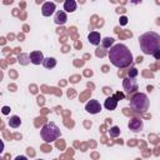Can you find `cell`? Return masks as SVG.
Instances as JSON below:
<instances>
[{"label": "cell", "mask_w": 160, "mask_h": 160, "mask_svg": "<svg viewBox=\"0 0 160 160\" xmlns=\"http://www.w3.org/2000/svg\"><path fill=\"white\" fill-rule=\"evenodd\" d=\"M110 62L118 69L129 68L132 62V54L124 44H114L108 52Z\"/></svg>", "instance_id": "6da1fadb"}, {"label": "cell", "mask_w": 160, "mask_h": 160, "mask_svg": "<svg viewBox=\"0 0 160 160\" xmlns=\"http://www.w3.org/2000/svg\"><path fill=\"white\" fill-rule=\"evenodd\" d=\"M139 45L145 55H152L155 59L160 58V35L155 31H148L139 36Z\"/></svg>", "instance_id": "7a4b0ae2"}, {"label": "cell", "mask_w": 160, "mask_h": 160, "mask_svg": "<svg viewBox=\"0 0 160 160\" xmlns=\"http://www.w3.org/2000/svg\"><path fill=\"white\" fill-rule=\"evenodd\" d=\"M60 135H61V131H60L59 126L52 121L44 124L40 130V136L45 142H52V141L58 140L60 138Z\"/></svg>", "instance_id": "3957f363"}, {"label": "cell", "mask_w": 160, "mask_h": 160, "mask_svg": "<svg viewBox=\"0 0 160 160\" xmlns=\"http://www.w3.org/2000/svg\"><path fill=\"white\" fill-rule=\"evenodd\" d=\"M150 100L144 92H135L130 99V108L136 112H145L149 109Z\"/></svg>", "instance_id": "277c9868"}, {"label": "cell", "mask_w": 160, "mask_h": 160, "mask_svg": "<svg viewBox=\"0 0 160 160\" xmlns=\"http://www.w3.org/2000/svg\"><path fill=\"white\" fill-rule=\"evenodd\" d=\"M122 88L126 91V94L130 95L138 90V81L135 79H131V78H125L122 80Z\"/></svg>", "instance_id": "5b68a950"}, {"label": "cell", "mask_w": 160, "mask_h": 160, "mask_svg": "<svg viewBox=\"0 0 160 160\" xmlns=\"http://www.w3.org/2000/svg\"><path fill=\"white\" fill-rule=\"evenodd\" d=\"M85 110H86L88 112H90V114H98V112L101 111V105H100V102H99L98 100L91 99L90 101L86 102Z\"/></svg>", "instance_id": "8992f818"}, {"label": "cell", "mask_w": 160, "mask_h": 160, "mask_svg": "<svg viewBox=\"0 0 160 160\" xmlns=\"http://www.w3.org/2000/svg\"><path fill=\"white\" fill-rule=\"evenodd\" d=\"M129 129L131 130V131H134V132H139V131H141L142 130V128H144V122H142V120L141 119H139V118H132L130 121H129Z\"/></svg>", "instance_id": "52a82bcc"}, {"label": "cell", "mask_w": 160, "mask_h": 160, "mask_svg": "<svg viewBox=\"0 0 160 160\" xmlns=\"http://www.w3.org/2000/svg\"><path fill=\"white\" fill-rule=\"evenodd\" d=\"M55 9H56L55 2L46 1V2H44L42 6H41V14H42L44 16H51V15L55 12Z\"/></svg>", "instance_id": "ba28073f"}, {"label": "cell", "mask_w": 160, "mask_h": 160, "mask_svg": "<svg viewBox=\"0 0 160 160\" xmlns=\"http://www.w3.org/2000/svg\"><path fill=\"white\" fill-rule=\"evenodd\" d=\"M66 21H68V15H66V12L64 10H59V11L55 12V15H54V22L56 25L62 26V25L66 24Z\"/></svg>", "instance_id": "9c48e42d"}, {"label": "cell", "mask_w": 160, "mask_h": 160, "mask_svg": "<svg viewBox=\"0 0 160 160\" xmlns=\"http://www.w3.org/2000/svg\"><path fill=\"white\" fill-rule=\"evenodd\" d=\"M29 59H30V62H31V64H34V65H40V64H42L44 55H42L41 51L35 50V51H31V52L29 54Z\"/></svg>", "instance_id": "30bf717a"}, {"label": "cell", "mask_w": 160, "mask_h": 160, "mask_svg": "<svg viewBox=\"0 0 160 160\" xmlns=\"http://www.w3.org/2000/svg\"><path fill=\"white\" fill-rule=\"evenodd\" d=\"M88 40H89V42H90L91 45L98 46V45H100V42H101V35H100V32H98V31H91V32L88 35Z\"/></svg>", "instance_id": "8fae6325"}, {"label": "cell", "mask_w": 160, "mask_h": 160, "mask_svg": "<svg viewBox=\"0 0 160 160\" xmlns=\"http://www.w3.org/2000/svg\"><path fill=\"white\" fill-rule=\"evenodd\" d=\"M104 106L106 110H115L118 106V100L114 96H108L104 101Z\"/></svg>", "instance_id": "7c38bea8"}, {"label": "cell", "mask_w": 160, "mask_h": 160, "mask_svg": "<svg viewBox=\"0 0 160 160\" xmlns=\"http://www.w3.org/2000/svg\"><path fill=\"white\" fill-rule=\"evenodd\" d=\"M76 6H78V4L75 0H66L64 2V11L65 12H74L76 10Z\"/></svg>", "instance_id": "4fadbf2b"}, {"label": "cell", "mask_w": 160, "mask_h": 160, "mask_svg": "<svg viewBox=\"0 0 160 160\" xmlns=\"http://www.w3.org/2000/svg\"><path fill=\"white\" fill-rule=\"evenodd\" d=\"M42 66L45 68V69H52V68H55L56 66V59L55 58H44V60H42Z\"/></svg>", "instance_id": "5bb4252c"}, {"label": "cell", "mask_w": 160, "mask_h": 160, "mask_svg": "<svg viewBox=\"0 0 160 160\" xmlns=\"http://www.w3.org/2000/svg\"><path fill=\"white\" fill-rule=\"evenodd\" d=\"M20 125H21V120H20V118H19L18 115H12V116L9 119V126H10V128L16 129V128H19Z\"/></svg>", "instance_id": "9a60e30c"}, {"label": "cell", "mask_w": 160, "mask_h": 160, "mask_svg": "<svg viewBox=\"0 0 160 160\" xmlns=\"http://www.w3.org/2000/svg\"><path fill=\"white\" fill-rule=\"evenodd\" d=\"M112 45H114V39H112V38L106 36V38L101 39V46H102L104 49H109V48H111Z\"/></svg>", "instance_id": "2e32d148"}, {"label": "cell", "mask_w": 160, "mask_h": 160, "mask_svg": "<svg viewBox=\"0 0 160 160\" xmlns=\"http://www.w3.org/2000/svg\"><path fill=\"white\" fill-rule=\"evenodd\" d=\"M120 128L119 126H111L110 128V130H109V135L111 136V138H118L119 135H120Z\"/></svg>", "instance_id": "e0dca14e"}, {"label": "cell", "mask_w": 160, "mask_h": 160, "mask_svg": "<svg viewBox=\"0 0 160 160\" xmlns=\"http://www.w3.org/2000/svg\"><path fill=\"white\" fill-rule=\"evenodd\" d=\"M138 76V70L135 68H130V70L128 71V78H131V79H135Z\"/></svg>", "instance_id": "ac0fdd59"}, {"label": "cell", "mask_w": 160, "mask_h": 160, "mask_svg": "<svg viewBox=\"0 0 160 160\" xmlns=\"http://www.w3.org/2000/svg\"><path fill=\"white\" fill-rule=\"evenodd\" d=\"M9 112H10V108H9V106H4V108H2V114H4V115H8Z\"/></svg>", "instance_id": "d6986e66"}, {"label": "cell", "mask_w": 160, "mask_h": 160, "mask_svg": "<svg viewBox=\"0 0 160 160\" xmlns=\"http://www.w3.org/2000/svg\"><path fill=\"white\" fill-rule=\"evenodd\" d=\"M14 160H29V159H28L25 155H18V156H16Z\"/></svg>", "instance_id": "ffe728a7"}, {"label": "cell", "mask_w": 160, "mask_h": 160, "mask_svg": "<svg viewBox=\"0 0 160 160\" xmlns=\"http://www.w3.org/2000/svg\"><path fill=\"white\" fill-rule=\"evenodd\" d=\"M114 98H115L116 100H118L119 98H120V99H122V98H124V94H122V92H116V94L114 95Z\"/></svg>", "instance_id": "44dd1931"}, {"label": "cell", "mask_w": 160, "mask_h": 160, "mask_svg": "<svg viewBox=\"0 0 160 160\" xmlns=\"http://www.w3.org/2000/svg\"><path fill=\"white\" fill-rule=\"evenodd\" d=\"M4 148H5V146H4V141L0 139V154L4 151Z\"/></svg>", "instance_id": "7402d4cb"}, {"label": "cell", "mask_w": 160, "mask_h": 160, "mask_svg": "<svg viewBox=\"0 0 160 160\" xmlns=\"http://www.w3.org/2000/svg\"><path fill=\"white\" fill-rule=\"evenodd\" d=\"M121 24H122V25H125V24H126V18H125V16H122V18H121Z\"/></svg>", "instance_id": "603a6c76"}, {"label": "cell", "mask_w": 160, "mask_h": 160, "mask_svg": "<svg viewBox=\"0 0 160 160\" xmlns=\"http://www.w3.org/2000/svg\"><path fill=\"white\" fill-rule=\"evenodd\" d=\"M2 78H4V72H2V70H0V81L2 80Z\"/></svg>", "instance_id": "cb8c5ba5"}, {"label": "cell", "mask_w": 160, "mask_h": 160, "mask_svg": "<svg viewBox=\"0 0 160 160\" xmlns=\"http://www.w3.org/2000/svg\"><path fill=\"white\" fill-rule=\"evenodd\" d=\"M36 160H44V159H36Z\"/></svg>", "instance_id": "d4e9b609"}, {"label": "cell", "mask_w": 160, "mask_h": 160, "mask_svg": "<svg viewBox=\"0 0 160 160\" xmlns=\"http://www.w3.org/2000/svg\"><path fill=\"white\" fill-rule=\"evenodd\" d=\"M0 160H2V159H1V158H0Z\"/></svg>", "instance_id": "484cf974"}]
</instances>
